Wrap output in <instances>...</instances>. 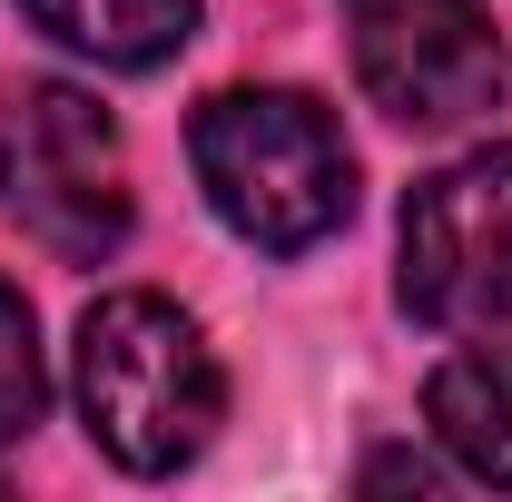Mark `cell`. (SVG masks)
Instances as JSON below:
<instances>
[{"instance_id":"cell-9","label":"cell","mask_w":512,"mask_h":502,"mask_svg":"<svg viewBox=\"0 0 512 502\" xmlns=\"http://www.w3.org/2000/svg\"><path fill=\"white\" fill-rule=\"evenodd\" d=\"M365 483H414V493H424L434 463H424V453H384V463H365Z\"/></svg>"},{"instance_id":"cell-1","label":"cell","mask_w":512,"mask_h":502,"mask_svg":"<svg viewBox=\"0 0 512 502\" xmlns=\"http://www.w3.org/2000/svg\"><path fill=\"white\" fill-rule=\"evenodd\" d=\"M69 394H79L89 443L119 473H178L227 424V375H217L197 315L148 296V286H119V296H99L79 315Z\"/></svg>"},{"instance_id":"cell-4","label":"cell","mask_w":512,"mask_h":502,"mask_svg":"<svg viewBox=\"0 0 512 502\" xmlns=\"http://www.w3.org/2000/svg\"><path fill=\"white\" fill-rule=\"evenodd\" d=\"M394 296L434 335L512 325V138L414 178L394 237Z\"/></svg>"},{"instance_id":"cell-6","label":"cell","mask_w":512,"mask_h":502,"mask_svg":"<svg viewBox=\"0 0 512 502\" xmlns=\"http://www.w3.org/2000/svg\"><path fill=\"white\" fill-rule=\"evenodd\" d=\"M424 424L473 483L512 493V345H463L424 384Z\"/></svg>"},{"instance_id":"cell-7","label":"cell","mask_w":512,"mask_h":502,"mask_svg":"<svg viewBox=\"0 0 512 502\" xmlns=\"http://www.w3.org/2000/svg\"><path fill=\"white\" fill-rule=\"evenodd\" d=\"M30 30L99 69H168L197 40V0H20Z\"/></svg>"},{"instance_id":"cell-5","label":"cell","mask_w":512,"mask_h":502,"mask_svg":"<svg viewBox=\"0 0 512 502\" xmlns=\"http://www.w3.org/2000/svg\"><path fill=\"white\" fill-rule=\"evenodd\" d=\"M345 50L394 128H463L512 89L483 0H345Z\"/></svg>"},{"instance_id":"cell-3","label":"cell","mask_w":512,"mask_h":502,"mask_svg":"<svg viewBox=\"0 0 512 502\" xmlns=\"http://www.w3.org/2000/svg\"><path fill=\"white\" fill-rule=\"evenodd\" d=\"M0 207L60 256V266H99L128 247V138L119 119L69 89V79H20L0 109Z\"/></svg>"},{"instance_id":"cell-8","label":"cell","mask_w":512,"mask_h":502,"mask_svg":"<svg viewBox=\"0 0 512 502\" xmlns=\"http://www.w3.org/2000/svg\"><path fill=\"white\" fill-rule=\"evenodd\" d=\"M50 404V375H40V325L20 306V286H0V453L40 424Z\"/></svg>"},{"instance_id":"cell-2","label":"cell","mask_w":512,"mask_h":502,"mask_svg":"<svg viewBox=\"0 0 512 502\" xmlns=\"http://www.w3.org/2000/svg\"><path fill=\"white\" fill-rule=\"evenodd\" d=\"M207 207L266 256H306L355 217V148L306 89H217L188 128Z\"/></svg>"}]
</instances>
